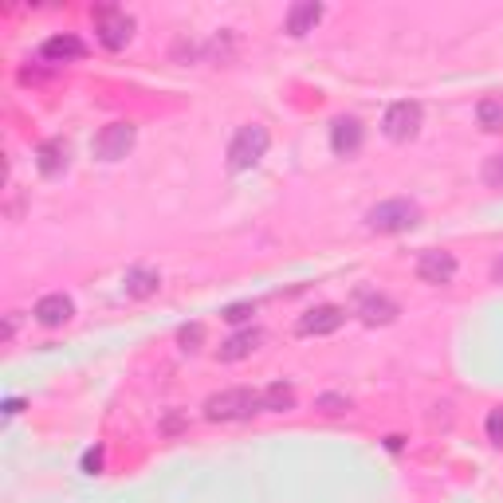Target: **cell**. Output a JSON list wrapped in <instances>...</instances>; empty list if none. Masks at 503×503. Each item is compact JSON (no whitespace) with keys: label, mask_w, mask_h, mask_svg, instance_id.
<instances>
[{"label":"cell","mask_w":503,"mask_h":503,"mask_svg":"<svg viewBox=\"0 0 503 503\" xmlns=\"http://www.w3.org/2000/svg\"><path fill=\"white\" fill-rule=\"evenodd\" d=\"M260 397H263V409H268V413H291V409H295V386H291V381H271Z\"/></svg>","instance_id":"obj_17"},{"label":"cell","mask_w":503,"mask_h":503,"mask_svg":"<svg viewBox=\"0 0 503 503\" xmlns=\"http://www.w3.org/2000/svg\"><path fill=\"white\" fill-rule=\"evenodd\" d=\"M98 468H103V448H90V452L83 456V472H87V475H95Z\"/></svg>","instance_id":"obj_24"},{"label":"cell","mask_w":503,"mask_h":503,"mask_svg":"<svg viewBox=\"0 0 503 503\" xmlns=\"http://www.w3.org/2000/svg\"><path fill=\"white\" fill-rule=\"evenodd\" d=\"M483 433L496 448H503V409H491L488 420H483Z\"/></svg>","instance_id":"obj_21"},{"label":"cell","mask_w":503,"mask_h":503,"mask_svg":"<svg viewBox=\"0 0 503 503\" xmlns=\"http://www.w3.org/2000/svg\"><path fill=\"white\" fill-rule=\"evenodd\" d=\"M354 315H358L365 326H389L393 318L401 315V307L393 303L389 295H381V291H362V295H358V307H354Z\"/></svg>","instance_id":"obj_9"},{"label":"cell","mask_w":503,"mask_h":503,"mask_svg":"<svg viewBox=\"0 0 503 503\" xmlns=\"http://www.w3.org/2000/svg\"><path fill=\"white\" fill-rule=\"evenodd\" d=\"M417 279L428 283V287H444V283H452V279H456V255L444 252V248L420 252V260H417Z\"/></svg>","instance_id":"obj_7"},{"label":"cell","mask_w":503,"mask_h":503,"mask_svg":"<svg viewBox=\"0 0 503 503\" xmlns=\"http://www.w3.org/2000/svg\"><path fill=\"white\" fill-rule=\"evenodd\" d=\"M483 181H488L491 189H503V153H491V158L483 161Z\"/></svg>","instance_id":"obj_20"},{"label":"cell","mask_w":503,"mask_h":503,"mask_svg":"<svg viewBox=\"0 0 503 503\" xmlns=\"http://www.w3.org/2000/svg\"><path fill=\"white\" fill-rule=\"evenodd\" d=\"M260 409H263V397L248 386L221 389V393H213V397L205 401V417L221 420V425H228V420H252Z\"/></svg>","instance_id":"obj_1"},{"label":"cell","mask_w":503,"mask_h":503,"mask_svg":"<svg viewBox=\"0 0 503 503\" xmlns=\"http://www.w3.org/2000/svg\"><path fill=\"white\" fill-rule=\"evenodd\" d=\"M71 166V150L63 138H48L40 142V150H35V169L43 173V177H59V173H67Z\"/></svg>","instance_id":"obj_13"},{"label":"cell","mask_w":503,"mask_h":503,"mask_svg":"<svg viewBox=\"0 0 503 503\" xmlns=\"http://www.w3.org/2000/svg\"><path fill=\"white\" fill-rule=\"evenodd\" d=\"M268 145H271L268 126H260V122L240 126V130L232 134V142H228V169H232V173H244V169L260 166V158L268 153Z\"/></svg>","instance_id":"obj_3"},{"label":"cell","mask_w":503,"mask_h":503,"mask_svg":"<svg viewBox=\"0 0 503 503\" xmlns=\"http://www.w3.org/2000/svg\"><path fill=\"white\" fill-rule=\"evenodd\" d=\"M318 409H323V413H346V409H350V397H338V393H323V397H318Z\"/></svg>","instance_id":"obj_23"},{"label":"cell","mask_w":503,"mask_h":503,"mask_svg":"<svg viewBox=\"0 0 503 503\" xmlns=\"http://www.w3.org/2000/svg\"><path fill=\"white\" fill-rule=\"evenodd\" d=\"M260 342H263V331H260V326H248V331H236L232 338H224V342H221L216 358H221V362H240V358H248V354L260 350Z\"/></svg>","instance_id":"obj_14"},{"label":"cell","mask_w":503,"mask_h":503,"mask_svg":"<svg viewBox=\"0 0 503 503\" xmlns=\"http://www.w3.org/2000/svg\"><path fill=\"white\" fill-rule=\"evenodd\" d=\"M475 122H480L488 134L503 130V95H488V98H480V106H475Z\"/></svg>","instance_id":"obj_18"},{"label":"cell","mask_w":503,"mask_h":503,"mask_svg":"<svg viewBox=\"0 0 503 503\" xmlns=\"http://www.w3.org/2000/svg\"><path fill=\"white\" fill-rule=\"evenodd\" d=\"M420 224V208L405 197H393V200H381L365 213V228L378 236H397V232H409V228Z\"/></svg>","instance_id":"obj_2"},{"label":"cell","mask_w":503,"mask_h":503,"mask_svg":"<svg viewBox=\"0 0 503 503\" xmlns=\"http://www.w3.org/2000/svg\"><path fill=\"white\" fill-rule=\"evenodd\" d=\"M32 315H35V323H40V326L56 331V326H63L71 315H75V303H71V299L63 295V291H51V295H43L40 303H35Z\"/></svg>","instance_id":"obj_12"},{"label":"cell","mask_w":503,"mask_h":503,"mask_svg":"<svg viewBox=\"0 0 503 503\" xmlns=\"http://www.w3.org/2000/svg\"><path fill=\"white\" fill-rule=\"evenodd\" d=\"M491 276H496V283H503V255L496 260V268H491Z\"/></svg>","instance_id":"obj_25"},{"label":"cell","mask_w":503,"mask_h":503,"mask_svg":"<svg viewBox=\"0 0 503 503\" xmlns=\"http://www.w3.org/2000/svg\"><path fill=\"white\" fill-rule=\"evenodd\" d=\"M95 35L106 51H122L134 35V16H126L122 8H95Z\"/></svg>","instance_id":"obj_4"},{"label":"cell","mask_w":503,"mask_h":503,"mask_svg":"<svg viewBox=\"0 0 503 503\" xmlns=\"http://www.w3.org/2000/svg\"><path fill=\"white\" fill-rule=\"evenodd\" d=\"M323 20V4L318 0H299V4H291L287 8V20H283V28H287V35H307V32H315V24Z\"/></svg>","instance_id":"obj_15"},{"label":"cell","mask_w":503,"mask_h":503,"mask_svg":"<svg viewBox=\"0 0 503 503\" xmlns=\"http://www.w3.org/2000/svg\"><path fill=\"white\" fill-rule=\"evenodd\" d=\"M177 342H181V350H185V354H197L200 342H205V326H200V323H185L177 331Z\"/></svg>","instance_id":"obj_19"},{"label":"cell","mask_w":503,"mask_h":503,"mask_svg":"<svg viewBox=\"0 0 503 503\" xmlns=\"http://www.w3.org/2000/svg\"><path fill=\"white\" fill-rule=\"evenodd\" d=\"M420 103H409V98H401V103H393L386 114H381V134H386L389 142H413L420 134Z\"/></svg>","instance_id":"obj_5"},{"label":"cell","mask_w":503,"mask_h":503,"mask_svg":"<svg viewBox=\"0 0 503 503\" xmlns=\"http://www.w3.org/2000/svg\"><path fill=\"white\" fill-rule=\"evenodd\" d=\"M252 315H255V303H232V307H224V310H221L224 323H248Z\"/></svg>","instance_id":"obj_22"},{"label":"cell","mask_w":503,"mask_h":503,"mask_svg":"<svg viewBox=\"0 0 503 503\" xmlns=\"http://www.w3.org/2000/svg\"><path fill=\"white\" fill-rule=\"evenodd\" d=\"M134 138H138L134 122H111V126H103V130L95 134V158L98 161H122L126 153L134 150Z\"/></svg>","instance_id":"obj_6"},{"label":"cell","mask_w":503,"mask_h":503,"mask_svg":"<svg viewBox=\"0 0 503 503\" xmlns=\"http://www.w3.org/2000/svg\"><path fill=\"white\" fill-rule=\"evenodd\" d=\"M87 56V43L79 40L75 32H59V35H48L40 43V59L43 63H75Z\"/></svg>","instance_id":"obj_11"},{"label":"cell","mask_w":503,"mask_h":503,"mask_svg":"<svg viewBox=\"0 0 503 503\" xmlns=\"http://www.w3.org/2000/svg\"><path fill=\"white\" fill-rule=\"evenodd\" d=\"M362 138H365V126L354 114L334 118V126H331V150L338 153V158H354V153L362 150Z\"/></svg>","instance_id":"obj_10"},{"label":"cell","mask_w":503,"mask_h":503,"mask_svg":"<svg viewBox=\"0 0 503 503\" xmlns=\"http://www.w3.org/2000/svg\"><path fill=\"white\" fill-rule=\"evenodd\" d=\"M342 323H346V310L334 303H323V307H310L307 315H299L295 331L303 338H323V334H334Z\"/></svg>","instance_id":"obj_8"},{"label":"cell","mask_w":503,"mask_h":503,"mask_svg":"<svg viewBox=\"0 0 503 503\" xmlns=\"http://www.w3.org/2000/svg\"><path fill=\"white\" fill-rule=\"evenodd\" d=\"M158 287H161V276L153 268H126L122 291L130 299H150V295H158Z\"/></svg>","instance_id":"obj_16"}]
</instances>
